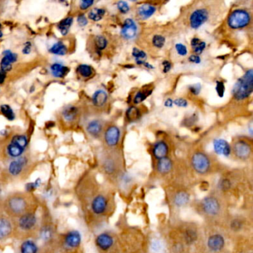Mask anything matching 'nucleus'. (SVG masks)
Instances as JSON below:
<instances>
[{
    "instance_id": "obj_21",
    "label": "nucleus",
    "mask_w": 253,
    "mask_h": 253,
    "mask_svg": "<svg viewBox=\"0 0 253 253\" xmlns=\"http://www.w3.org/2000/svg\"><path fill=\"white\" fill-rule=\"evenodd\" d=\"M3 55V58L0 62V68H1V71L6 73L12 69L11 65L17 61V55L12 53L11 51H5Z\"/></svg>"
},
{
    "instance_id": "obj_44",
    "label": "nucleus",
    "mask_w": 253,
    "mask_h": 253,
    "mask_svg": "<svg viewBox=\"0 0 253 253\" xmlns=\"http://www.w3.org/2000/svg\"><path fill=\"white\" fill-rule=\"evenodd\" d=\"M232 182L228 178H223L219 183V188L222 191H228L232 187Z\"/></svg>"
},
{
    "instance_id": "obj_28",
    "label": "nucleus",
    "mask_w": 253,
    "mask_h": 253,
    "mask_svg": "<svg viewBox=\"0 0 253 253\" xmlns=\"http://www.w3.org/2000/svg\"><path fill=\"white\" fill-rule=\"evenodd\" d=\"M191 47L194 52V55H200L204 52L207 47V43L204 41L201 40L199 38L194 37L191 39Z\"/></svg>"
},
{
    "instance_id": "obj_38",
    "label": "nucleus",
    "mask_w": 253,
    "mask_h": 253,
    "mask_svg": "<svg viewBox=\"0 0 253 253\" xmlns=\"http://www.w3.org/2000/svg\"><path fill=\"white\" fill-rule=\"evenodd\" d=\"M95 45L98 52H102L107 47V39L103 35H97L95 38Z\"/></svg>"
},
{
    "instance_id": "obj_39",
    "label": "nucleus",
    "mask_w": 253,
    "mask_h": 253,
    "mask_svg": "<svg viewBox=\"0 0 253 253\" xmlns=\"http://www.w3.org/2000/svg\"><path fill=\"white\" fill-rule=\"evenodd\" d=\"M244 226V221L241 218L235 217L229 222V228L234 232H240Z\"/></svg>"
},
{
    "instance_id": "obj_26",
    "label": "nucleus",
    "mask_w": 253,
    "mask_h": 253,
    "mask_svg": "<svg viewBox=\"0 0 253 253\" xmlns=\"http://www.w3.org/2000/svg\"><path fill=\"white\" fill-rule=\"evenodd\" d=\"M172 167H173V163L169 158H164L158 161L157 170L161 175H166V174L169 173L172 170Z\"/></svg>"
},
{
    "instance_id": "obj_6",
    "label": "nucleus",
    "mask_w": 253,
    "mask_h": 253,
    "mask_svg": "<svg viewBox=\"0 0 253 253\" xmlns=\"http://www.w3.org/2000/svg\"><path fill=\"white\" fill-rule=\"evenodd\" d=\"M253 69L248 70L243 77H240L234 85L232 96L236 100L241 101L248 98L253 93Z\"/></svg>"
},
{
    "instance_id": "obj_9",
    "label": "nucleus",
    "mask_w": 253,
    "mask_h": 253,
    "mask_svg": "<svg viewBox=\"0 0 253 253\" xmlns=\"http://www.w3.org/2000/svg\"><path fill=\"white\" fill-rule=\"evenodd\" d=\"M199 210L207 217H217L221 213V202L216 196H207L199 203Z\"/></svg>"
},
{
    "instance_id": "obj_24",
    "label": "nucleus",
    "mask_w": 253,
    "mask_h": 253,
    "mask_svg": "<svg viewBox=\"0 0 253 253\" xmlns=\"http://www.w3.org/2000/svg\"><path fill=\"white\" fill-rule=\"evenodd\" d=\"M169 146L164 141H158L154 145L153 149V156L158 160L167 157L169 154Z\"/></svg>"
},
{
    "instance_id": "obj_17",
    "label": "nucleus",
    "mask_w": 253,
    "mask_h": 253,
    "mask_svg": "<svg viewBox=\"0 0 253 253\" xmlns=\"http://www.w3.org/2000/svg\"><path fill=\"white\" fill-rule=\"evenodd\" d=\"M121 130L117 126L112 125L108 127L104 134L105 142L109 147L116 146L121 140Z\"/></svg>"
},
{
    "instance_id": "obj_49",
    "label": "nucleus",
    "mask_w": 253,
    "mask_h": 253,
    "mask_svg": "<svg viewBox=\"0 0 253 253\" xmlns=\"http://www.w3.org/2000/svg\"><path fill=\"white\" fill-rule=\"evenodd\" d=\"M174 105L180 108H187L188 106V101L184 98H178L173 100Z\"/></svg>"
},
{
    "instance_id": "obj_45",
    "label": "nucleus",
    "mask_w": 253,
    "mask_h": 253,
    "mask_svg": "<svg viewBox=\"0 0 253 253\" xmlns=\"http://www.w3.org/2000/svg\"><path fill=\"white\" fill-rule=\"evenodd\" d=\"M163 243L160 240H159L158 238H155L152 241V243H151V248L154 252H160L163 249Z\"/></svg>"
},
{
    "instance_id": "obj_3",
    "label": "nucleus",
    "mask_w": 253,
    "mask_h": 253,
    "mask_svg": "<svg viewBox=\"0 0 253 253\" xmlns=\"http://www.w3.org/2000/svg\"><path fill=\"white\" fill-rule=\"evenodd\" d=\"M83 244L81 232L75 229H68L58 234L57 253H80Z\"/></svg>"
},
{
    "instance_id": "obj_2",
    "label": "nucleus",
    "mask_w": 253,
    "mask_h": 253,
    "mask_svg": "<svg viewBox=\"0 0 253 253\" xmlns=\"http://www.w3.org/2000/svg\"><path fill=\"white\" fill-rule=\"evenodd\" d=\"M38 210L26 213L16 219H13L14 232L13 238L22 241L29 238L37 239L40 218Z\"/></svg>"
},
{
    "instance_id": "obj_13",
    "label": "nucleus",
    "mask_w": 253,
    "mask_h": 253,
    "mask_svg": "<svg viewBox=\"0 0 253 253\" xmlns=\"http://www.w3.org/2000/svg\"><path fill=\"white\" fill-rule=\"evenodd\" d=\"M232 153L240 160H247L250 158L253 153L252 145L244 139H239L232 143Z\"/></svg>"
},
{
    "instance_id": "obj_53",
    "label": "nucleus",
    "mask_w": 253,
    "mask_h": 253,
    "mask_svg": "<svg viewBox=\"0 0 253 253\" xmlns=\"http://www.w3.org/2000/svg\"><path fill=\"white\" fill-rule=\"evenodd\" d=\"M197 117L196 115H192L191 116H190V118H187V120H185V124L186 125L188 126H191L194 125L195 124L196 121H197Z\"/></svg>"
},
{
    "instance_id": "obj_48",
    "label": "nucleus",
    "mask_w": 253,
    "mask_h": 253,
    "mask_svg": "<svg viewBox=\"0 0 253 253\" xmlns=\"http://www.w3.org/2000/svg\"><path fill=\"white\" fill-rule=\"evenodd\" d=\"M189 90L191 92V95L197 96L200 93V91H201V85L200 83L191 85V86L189 87Z\"/></svg>"
},
{
    "instance_id": "obj_15",
    "label": "nucleus",
    "mask_w": 253,
    "mask_h": 253,
    "mask_svg": "<svg viewBox=\"0 0 253 253\" xmlns=\"http://www.w3.org/2000/svg\"><path fill=\"white\" fill-rule=\"evenodd\" d=\"M95 244L99 251L106 253L113 247L115 239L111 234L108 232H102L95 238Z\"/></svg>"
},
{
    "instance_id": "obj_25",
    "label": "nucleus",
    "mask_w": 253,
    "mask_h": 253,
    "mask_svg": "<svg viewBox=\"0 0 253 253\" xmlns=\"http://www.w3.org/2000/svg\"><path fill=\"white\" fill-rule=\"evenodd\" d=\"M108 94L106 91L103 89H98L97 91L94 93L92 96V102H93L94 106L96 107H103L106 104L108 101Z\"/></svg>"
},
{
    "instance_id": "obj_32",
    "label": "nucleus",
    "mask_w": 253,
    "mask_h": 253,
    "mask_svg": "<svg viewBox=\"0 0 253 253\" xmlns=\"http://www.w3.org/2000/svg\"><path fill=\"white\" fill-rule=\"evenodd\" d=\"M49 52L53 55L64 56L67 54V47L63 42L59 41L51 47Z\"/></svg>"
},
{
    "instance_id": "obj_11",
    "label": "nucleus",
    "mask_w": 253,
    "mask_h": 253,
    "mask_svg": "<svg viewBox=\"0 0 253 253\" xmlns=\"http://www.w3.org/2000/svg\"><path fill=\"white\" fill-rule=\"evenodd\" d=\"M191 164L196 173L200 175H207L211 169V160L205 153L197 152L193 155Z\"/></svg>"
},
{
    "instance_id": "obj_41",
    "label": "nucleus",
    "mask_w": 253,
    "mask_h": 253,
    "mask_svg": "<svg viewBox=\"0 0 253 253\" xmlns=\"http://www.w3.org/2000/svg\"><path fill=\"white\" fill-rule=\"evenodd\" d=\"M42 184L40 178H37L33 182L28 183L26 185V191L29 193H33L35 190H37Z\"/></svg>"
},
{
    "instance_id": "obj_57",
    "label": "nucleus",
    "mask_w": 253,
    "mask_h": 253,
    "mask_svg": "<svg viewBox=\"0 0 253 253\" xmlns=\"http://www.w3.org/2000/svg\"><path fill=\"white\" fill-rule=\"evenodd\" d=\"M5 77H6L5 72L0 70V84H2V83H4V81H5Z\"/></svg>"
},
{
    "instance_id": "obj_12",
    "label": "nucleus",
    "mask_w": 253,
    "mask_h": 253,
    "mask_svg": "<svg viewBox=\"0 0 253 253\" xmlns=\"http://www.w3.org/2000/svg\"><path fill=\"white\" fill-rule=\"evenodd\" d=\"M210 11L204 7L194 8L189 16V25L190 28L197 30L210 20Z\"/></svg>"
},
{
    "instance_id": "obj_51",
    "label": "nucleus",
    "mask_w": 253,
    "mask_h": 253,
    "mask_svg": "<svg viewBox=\"0 0 253 253\" xmlns=\"http://www.w3.org/2000/svg\"><path fill=\"white\" fill-rule=\"evenodd\" d=\"M77 23H78L79 26H81V27H84V26H87L88 20L86 16L83 15V14H80V15L77 17Z\"/></svg>"
},
{
    "instance_id": "obj_36",
    "label": "nucleus",
    "mask_w": 253,
    "mask_h": 253,
    "mask_svg": "<svg viewBox=\"0 0 253 253\" xmlns=\"http://www.w3.org/2000/svg\"><path fill=\"white\" fill-rule=\"evenodd\" d=\"M132 56L135 60L136 63L138 65H143L147 58L146 52L137 48H134L132 49Z\"/></svg>"
},
{
    "instance_id": "obj_31",
    "label": "nucleus",
    "mask_w": 253,
    "mask_h": 253,
    "mask_svg": "<svg viewBox=\"0 0 253 253\" xmlns=\"http://www.w3.org/2000/svg\"><path fill=\"white\" fill-rule=\"evenodd\" d=\"M153 89H142V90L138 91L136 93L134 99H133V103L134 104H140V103L143 102L146 98L149 97L152 93H153Z\"/></svg>"
},
{
    "instance_id": "obj_16",
    "label": "nucleus",
    "mask_w": 253,
    "mask_h": 253,
    "mask_svg": "<svg viewBox=\"0 0 253 253\" xmlns=\"http://www.w3.org/2000/svg\"><path fill=\"white\" fill-rule=\"evenodd\" d=\"M138 28L134 20L128 18L124 21L121 29V36L127 40H131L137 36Z\"/></svg>"
},
{
    "instance_id": "obj_34",
    "label": "nucleus",
    "mask_w": 253,
    "mask_h": 253,
    "mask_svg": "<svg viewBox=\"0 0 253 253\" xmlns=\"http://www.w3.org/2000/svg\"><path fill=\"white\" fill-rule=\"evenodd\" d=\"M73 21H74L73 17H67V18L64 19L58 24V29H59L60 32L62 33V35L65 36V35L68 34L70 28L72 26Z\"/></svg>"
},
{
    "instance_id": "obj_1",
    "label": "nucleus",
    "mask_w": 253,
    "mask_h": 253,
    "mask_svg": "<svg viewBox=\"0 0 253 253\" xmlns=\"http://www.w3.org/2000/svg\"><path fill=\"white\" fill-rule=\"evenodd\" d=\"M40 206L39 199L33 193L26 191H12L4 197L1 209L13 220L26 213L39 210Z\"/></svg>"
},
{
    "instance_id": "obj_52",
    "label": "nucleus",
    "mask_w": 253,
    "mask_h": 253,
    "mask_svg": "<svg viewBox=\"0 0 253 253\" xmlns=\"http://www.w3.org/2000/svg\"><path fill=\"white\" fill-rule=\"evenodd\" d=\"M162 65H163V72L164 74H166V73L169 72L172 69V63H171L169 61H164L162 63Z\"/></svg>"
},
{
    "instance_id": "obj_29",
    "label": "nucleus",
    "mask_w": 253,
    "mask_h": 253,
    "mask_svg": "<svg viewBox=\"0 0 253 253\" xmlns=\"http://www.w3.org/2000/svg\"><path fill=\"white\" fill-rule=\"evenodd\" d=\"M51 72L57 78H63L66 75L68 68L59 63H55L51 66Z\"/></svg>"
},
{
    "instance_id": "obj_55",
    "label": "nucleus",
    "mask_w": 253,
    "mask_h": 253,
    "mask_svg": "<svg viewBox=\"0 0 253 253\" xmlns=\"http://www.w3.org/2000/svg\"><path fill=\"white\" fill-rule=\"evenodd\" d=\"M32 52V45L30 42H27L25 45L24 48H23V52L24 55H29Z\"/></svg>"
},
{
    "instance_id": "obj_58",
    "label": "nucleus",
    "mask_w": 253,
    "mask_h": 253,
    "mask_svg": "<svg viewBox=\"0 0 253 253\" xmlns=\"http://www.w3.org/2000/svg\"><path fill=\"white\" fill-rule=\"evenodd\" d=\"M2 30H1V25H0V38L2 37Z\"/></svg>"
},
{
    "instance_id": "obj_27",
    "label": "nucleus",
    "mask_w": 253,
    "mask_h": 253,
    "mask_svg": "<svg viewBox=\"0 0 253 253\" xmlns=\"http://www.w3.org/2000/svg\"><path fill=\"white\" fill-rule=\"evenodd\" d=\"M63 118L66 122H73L78 115V109L76 106H68L62 112Z\"/></svg>"
},
{
    "instance_id": "obj_35",
    "label": "nucleus",
    "mask_w": 253,
    "mask_h": 253,
    "mask_svg": "<svg viewBox=\"0 0 253 253\" xmlns=\"http://www.w3.org/2000/svg\"><path fill=\"white\" fill-rule=\"evenodd\" d=\"M106 14V10L103 8H95L89 13V18L92 21L98 22L102 20Z\"/></svg>"
},
{
    "instance_id": "obj_54",
    "label": "nucleus",
    "mask_w": 253,
    "mask_h": 253,
    "mask_svg": "<svg viewBox=\"0 0 253 253\" xmlns=\"http://www.w3.org/2000/svg\"><path fill=\"white\" fill-rule=\"evenodd\" d=\"M189 61L194 64H199L201 62V60L198 55H192L189 58Z\"/></svg>"
},
{
    "instance_id": "obj_19",
    "label": "nucleus",
    "mask_w": 253,
    "mask_h": 253,
    "mask_svg": "<svg viewBox=\"0 0 253 253\" xmlns=\"http://www.w3.org/2000/svg\"><path fill=\"white\" fill-rule=\"evenodd\" d=\"M213 147L216 154L229 157L232 153V148L227 141L223 139H216L213 142Z\"/></svg>"
},
{
    "instance_id": "obj_40",
    "label": "nucleus",
    "mask_w": 253,
    "mask_h": 253,
    "mask_svg": "<svg viewBox=\"0 0 253 253\" xmlns=\"http://www.w3.org/2000/svg\"><path fill=\"white\" fill-rule=\"evenodd\" d=\"M0 110H1L2 115L9 121H13L15 118L14 111L8 105H2V106H0Z\"/></svg>"
},
{
    "instance_id": "obj_23",
    "label": "nucleus",
    "mask_w": 253,
    "mask_h": 253,
    "mask_svg": "<svg viewBox=\"0 0 253 253\" xmlns=\"http://www.w3.org/2000/svg\"><path fill=\"white\" fill-rule=\"evenodd\" d=\"M86 131L92 137L97 138L103 133V124L99 120L95 119L90 121L86 126Z\"/></svg>"
},
{
    "instance_id": "obj_42",
    "label": "nucleus",
    "mask_w": 253,
    "mask_h": 253,
    "mask_svg": "<svg viewBox=\"0 0 253 253\" xmlns=\"http://www.w3.org/2000/svg\"><path fill=\"white\" fill-rule=\"evenodd\" d=\"M165 42H166V38L162 35H155L153 38V43L156 48H162L164 46Z\"/></svg>"
},
{
    "instance_id": "obj_14",
    "label": "nucleus",
    "mask_w": 253,
    "mask_h": 253,
    "mask_svg": "<svg viewBox=\"0 0 253 253\" xmlns=\"http://www.w3.org/2000/svg\"><path fill=\"white\" fill-rule=\"evenodd\" d=\"M14 226L12 219H10L0 208V242H5L13 238Z\"/></svg>"
},
{
    "instance_id": "obj_5",
    "label": "nucleus",
    "mask_w": 253,
    "mask_h": 253,
    "mask_svg": "<svg viewBox=\"0 0 253 253\" xmlns=\"http://www.w3.org/2000/svg\"><path fill=\"white\" fill-rule=\"evenodd\" d=\"M77 200L80 204L89 200V203L86 205L83 206V208L86 207H89L88 210L92 213L93 216L99 217L106 214L109 210V200L108 197L103 193H97L91 197H77Z\"/></svg>"
},
{
    "instance_id": "obj_56",
    "label": "nucleus",
    "mask_w": 253,
    "mask_h": 253,
    "mask_svg": "<svg viewBox=\"0 0 253 253\" xmlns=\"http://www.w3.org/2000/svg\"><path fill=\"white\" fill-rule=\"evenodd\" d=\"M173 100H172L171 98H169V99H167L166 101H165L164 106H166V107L172 108V106H173Z\"/></svg>"
},
{
    "instance_id": "obj_20",
    "label": "nucleus",
    "mask_w": 253,
    "mask_h": 253,
    "mask_svg": "<svg viewBox=\"0 0 253 253\" xmlns=\"http://www.w3.org/2000/svg\"><path fill=\"white\" fill-rule=\"evenodd\" d=\"M157 11L156 5L151 3H143L137 9V15L139 19L146 20L153 17Z\"/></svg>"
},
{
    "instance_id": "obj_8",
    "label": "nucleus",
    "mask_w": 253,
    "mask_h": 253,
    "mask_svg": "<svg viewBox=\"0 0 253 253\" xmlns=\"http://www.w3.org/2000/svg\"><path fill=\"white\" fill-rule=\"evenodd\" d=\"M29 144V140L24 134H17L11 139L6 148L7 158L14 160L23 156Z\"/></svg>"
},
{
    "instance_id": "obj_50",
    "label": "nucleus",
    "mask_w": 253,
    "mask_h": 253,
    "mask_svg": "<svg viewBox=\"0 0 253 253\" xmlns=\"http://www.w3.org/2000/svg\"><path fill=\"white\" fill-rule=\"evenodd\" d=\"M95 2L92 0H85V1H81L80 2V8L83 11L89 9L91 6L94 5Z\"/></svg>"
},
{
    "instance_id": "obj_43",
    "label": "nucleus",
    "mask_w": 253,
    "mask_h": 253,
    "mask_svg": "<svg viewBox=\"0 0 253 253\" xmlns=\"http://www.w3.org/2000/svg\"><path fill=\"white\" fill-rule=\"evenodd\" d=\"M117 8H118V11L123 14H128L130 11L129 5L126 1H118L117 2Z\"/></svg>"
},
{
    "instance_id": "obj_22",
    "label": "nucleus",
    "mask_w": 253,
    "mask_h": 253,
    "mask_svg": "<svg viewBox=\"0 0 253 253\" xmlns=\"http://www.w3.org/2000/svg\"><path fill=\"white\" fill-rule=\"evenodd\" d=\"M172 204L176 207H186L190 201V194L187 191L181 190L175 193L172 199Z\"/></svg>"
},
{
    "instance_id": "obj_4",
    "label": "nucleus",
    "mask_w": 253,
    "mask_h": 253,
    "mask_svg": "<svg viewBox=\"0 0 253 253\" xmlns=\"http://www.w3.org/2000/svg\"><path fill=\"white\" fill-rule=\"evenodd\" d=\"M29 175V160L27 157L21 156L11 160L5 169L4 176L0 180L2 184L7 182L23 181Z\"/></svg>"
},
{
    "instance_id": "obj_30",
    "label": "nucleus",
    "mask_w": 253,
    "mask_h": 253,
    "mask_svg": "<svg viewBox=\"0 0 253 253\" xmlns=\"http://www.w3.org/2000/svg\"><path fill=\"white\" fill-rule=\"evenodd\" d=\"M140 116H141V113H140V109L135 106H130L126 112L127 121L130 123L138 121Z\"/></svg>"
},
{
    "instance_id": "obj_18",
    "label": "nucleus",
    "mask_w": 253,
    "mask_h": 253,
    "mask_svg": "<svg viewBox=\"0 0 253 253\" xmlns=\"http://www.w3.org/2000/svg\"><path fill=\"white\" fill-rule=\"evenodd\" d=\"M226 245V241L221 234H213L207 240V247L212 253H219L222 251Z\"/></svg>"
},
{
    "instance_id": "obj_33",
    "label": "nucleus",
    "mask_w": 253,
    "mask_h": 253,
    "mask_svg": "<svg viewBox=\"0 0 253 253\" xmlns=\"http://www.w3.org/2000/svg\"><path fill=\"white\" fill-rule=\"evenodd\" d=\"M197 236L198 235L194 228H186L185 231L184 232V238L187 244H192L193 243L197 241Z\"/></svg>"
},
{
    "instance_id": "obj_7",
    "label": "nucleus",
    "mask_w": 253,
    "mask_h": 253,
    "mask_svg": "<svg viewBox=\"0 0 253 253\" xmlns=\"http://www.w3.org/2000/svg\"><path fill=\"white\" fill-rule=\"evenodd\" d=\"M101 169L108 176H119L122 173V158L117 151L106 153L101 160Z\"/></svg>"
},
{
    "instance_id": "obj_37",
    "label": "nucleus",
    "mask_w": 253,
    "mask_h": 253,
    "mask_svg": "<svg viewBox=\"0 0 253 253\" xmlns=\"http://www.w3.org/2000/svg\"><path fill=\"white\" fill-rule=\"evenodd\" d=\"M77 71L83 78H89L93 75L94 69L91 65L82 64L79 65Z\"/></svg>"
},
{
    "instance_id": "obj_10",
    "label": "nucleus",
    "mask_w": 253,
    "mask_h": 253,
    "mask_svg": "<svg viewBox=\"0 0 253 253\" xmlns=\"http://www.w3.org/2000/svg\"><path fill=\"white\" fill-rule=\"evenodd\" d=\"M251 14L247 10L237 9L228 17V26L233 30L244 29L251 23Z\"/></svg>"
},
{
    "instance_id": "obj_47",
    "label": "nucleus",
    "mask_w": 253,
    "mask_h": 253,
    "mask_svg": "<svg viewBox=\"0 0 253 253\" xmlns=\"http://www.w3.org/2000/svg\"><path fill=\"white\" fill-rule=\"evenodd\" d=\"M216 92L220 97H223L225 94V85L223 82H216Z\"/></svg>"
},
{
    "instance_id": "obj_46",
    "label": "nucleus",
    "mask_w": 253,
    "mask_h": 253,
    "mask_svg": "<svg viewBox=\"0 0 253 253\" xmlns=\"http://www.w3.org/2000/svg\"><path fill=\"white\" fill-rule=\"evenodd\" d=\"M175 51L178 55L181 57L187 56L188 54V50H187V46L182 43H177L175 46Z\"/></svg>"
}]
</instances>
